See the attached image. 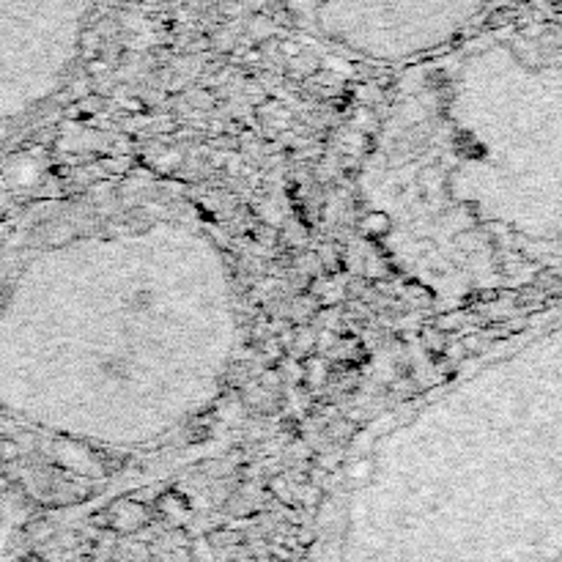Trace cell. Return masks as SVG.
Segmentation results:
<instances>
[{
	"label": "cell",
	"instance_id": "1",
	"mask_svg": "<svg viewBox=\"0 0 562 562\" xmlns=\"http://www.w3.org/2000/svg\"><path fill=\"white\" fill-rule=\"evenodd\" d=\"M8 401L77 442H170L219 398L239 354L233 266L179 187L124 176L58 211L8 302Z\"/></svg>",
	"mask_w": 562,
	"mask_h": 562
},
{
	"label": "cell",
	"instance_id": "2",
	"mask_svg": "<svg viewBox=\"0 0 562 562\" xmlns=\"http://www.w3.org/2000/svg\"><path fill=\"white\" fill-rule=\"evenodd\" d=\"M359 195L395 269L444 302L562 272V28L475 30L404 66Z\"/></svg>",
	"mask_w": 562,
	"mask_h": 562
},
{
	"label": "cell",
	"instance_id": "3",
	"mask_svg": "<svg viewBox=\"0 0 562 562\" xmlns=\"http://www.w3.org/2000/svg\"><path fill=\"white\" fill-rule=\"evenodd\" d=\"M329 50L368 64L422 61L478 30L507 0H285Z\"/></svg>",
	"mask_w": 562,
	"mask_h": 562
},
{
	"label": "cell",
	"instance_id": "4",
	"mask_svg": "<svg viewBox=\"0 0 562 562\" xmlns=\"http://www.w3.org/2000/svg\"><path fill=\"white\" fill-rule=\"evenodd\" d=\"M91 0H0V39L17 71L25 113L47 99L71 69Z\"/></svg>",
	"mask_w": 562,
	"mask_h": 562
}]
</instances>
